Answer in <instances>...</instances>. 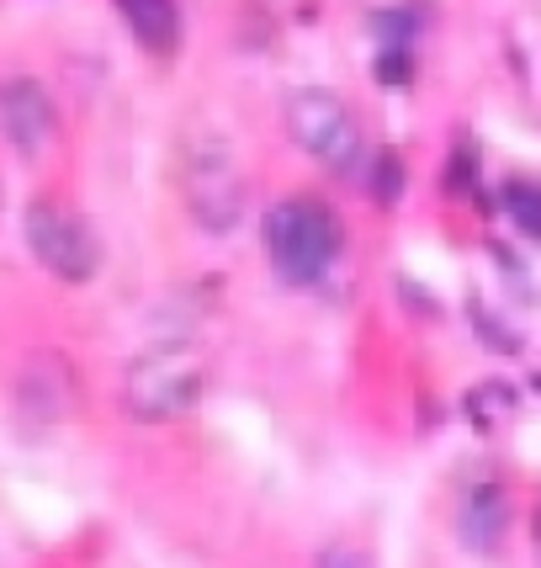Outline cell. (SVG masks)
<instances>
[{
    "label": "cell",
    "instance_id": "cell-2",
    "mask_svg": "<svg viewBox=\"0 0 541 568\" xmlns=\"http://www.w3.org/2000/svg\"><path fill=\"white\" fill-rule=\"evenodd\" d=\"M345 250L340 219L324 207L319 197H287L266 213V255L270 272L287 287H314L335 272Z\"/></svg>",
    "mask_w": 541,
    "mask_h": 568
},
{
    "label": "cell",
    "instance_id": "cell-13",
    "mask_svg": "<svg viewBox=\"0 0 541 568\" xmlns=\"http://www.w3.org/2000/svg\"><path fill=\"white\" fill-rule=\"evenodd\" d=\"M314 568H377V564H371L367 552H356V547H329V552H319Z\"/></svg>",
    "mask_w": 541,
    "mask_h": 568
},
{
    "label": "cell",
    "instance_id": "cell-3",
    "mask_svg": "<svg viewBox=\"0 0 541 568\" xmlns=\"http://www.w3.org/2000/svg\"><path fill=\"white\" fill-rule=\"evenodd\" d=\"M287 128H293V139L314 160H319L324 171L335 175H356V165L367 160V139H361V128L350 118V106H345L335 91H293L287 97Z\"/></svg>",
    "mask_w": 541,
    "mask_h": 568
},
{
    "label": "cell",
    "instance_id": "cell-8",
    "mask_svg": "<svg viewBox=\"0 0 541 568\" xmlns=\"http://www.w3.org/2000/svg\"><path fill=\"white\" fill-rule=\"evenodd\" d=\"M118 11H123V22L133 27V38L149 53H175V43H181V11H175V0H118Z\"/></svg>",
    "mask_w": 541,
    "mask_h": 568
},
{
    "label": "cell",
    "instance_id": "cell-9",
    "mask_svg": "<svg viewBox=\"0 0 541 568\" xmlns=\"http://www.w3.org/2000/svg\"><path fill=\"white\" fill-rule=\"evenodd\" d=\"M70 409V388H64V372L59 362L49 356H38V362H27L22 372V415H64Z\"/></svg>",
    "mask_w": 541,
    "mask_h": 568
},
{
    "label": "cell",
    "instance_id": "cell-5",
    "mask_svg": "<svg viewBox=\"0 0 541 568\" xmlns=\"http://www.w3.org/2000/svg\"><path fill=\"white\" fill-rule=\"evenodd\" d=\"M186 202H192V219L202 229H228L245 207V181L234 171L228 154H197L186 160Z\"/></svg>",
    "mask_w": 541,
    "mask_h": 568
},
{
    "label": "cell",
    "instance_id": "cell-12",
    "mask_svg": "<svg viewBox=\"0 0 541 568\" xmlns=\"http://www.w3.org/2000/svg\"><path fill=\"white\" fill-rule=\"evenodd\" d=\"M398 175H404L398 154H377V160H371V192H377L382 207H394L398 202Z\"/></svg>",
    "mask_w": 541,
    "mask_h": 568
},
{
    "label": "cell",
    "instance_id": "cell-6",
    "mask_svg": "<svg viewBox=\"0 0 541 568\" xmlns=\"http://www.w3.org/2000/svg\"><path fill=\"white\" fill-rule=\"evenodd\" d=\"M0 139L17 154H43L53 139V101L38 80H11L0 85Z\"/></svg>",
    "mask_w": 541,
    "mask_h": 568
},
{
    "label": "cell",
    "instance_id": "cell-1",
    "mask_svg": "<svg viewBox=\"0 0 541 568\" xmlns=\"http://www.w3.org/2000/svg\"><path fill=\"white\" fill-rule=\"evenodd\" d=\"M213 388V362L202 356L192 341H160L144 356H133V367L123 377V404L133 420L160 425L192 415Z\"/></svg>",
    "mask_w": 541,
    "mask_h": 568
},
{
    "label": "cell",
    "instance_id": "cell-4",
    "mask_svg": "<svg viewBox=\"0 0 541 568\" xmlns=\"http://www.w3.org/2000/svg\"><path fill=\"white\" fill-rule=\"evenodd\" d=\"M27 245L59 282H91L101 266V245L91 234V223L74 219L70 207H59L49 197L27 207Z\"/></svg>",
    "mask_w": 541,
    "mask_h": 568
},
{
    "label": "cell",
    "instance_id": "cell-11",
    "mask_svg": "<svg viewBox=\"0 0 541 568\" xmlns=\"http://www.w3.org/2000/svg\"><path fill=\"white\" fill-rule=\"evenodd\" d=\"M419 22H425V17H419L415 6H398V11H371L367 27L377 32L382 49H409V43L419 38Z\"/></svg>",
    "mask_w": 541,
    "mask_h": 568
},
{
    "label": "cell",
    "instance_id": "cell-10",
    "mask_svg": "<svg viewBox=\"0 0 541 568\" xmlns=\"http://www.w3.org/2000/svg\"><path fill=\"white\" fill-rule=\"evenodd\" d=\"M504 213L516 219V229L531 245H541V181H510L504 186Z\"/></svg>",
    "mask_w": 541,
    "mask_h": 568
},
{
    "label": "cell",
    "instance_id": "cell-7",
    "mask_svg": "<svg viewBox=\"0 0 541 568\" xmlns=\"http://www.w3.org/2000/svg\"><path fill=\"white\" fill-rule=\"evenodd\" d=\"M504 531H510V495H504V484H472L462 505H457V537L468 552H493V547L504 542Z\"/></svg>",
    "mask_w": 541,
    "mask_h": 568
},
{
    "label": "cell",
    "instance_id": "cell-14",
    "mask_svg": "<svg viewBox=\"0 0 541 568\" xmlns=\"http://www.w3.org/2000/svg\"><path fill=\"white\" fill-rule=\"evenodd\" d=\"M377 70H382L388 85H404L409 70H415V64H409V49H382V64H377Z\"/></svg>",
    "mask_w": 541,
    "mask_h": 568
}]
</instances>
